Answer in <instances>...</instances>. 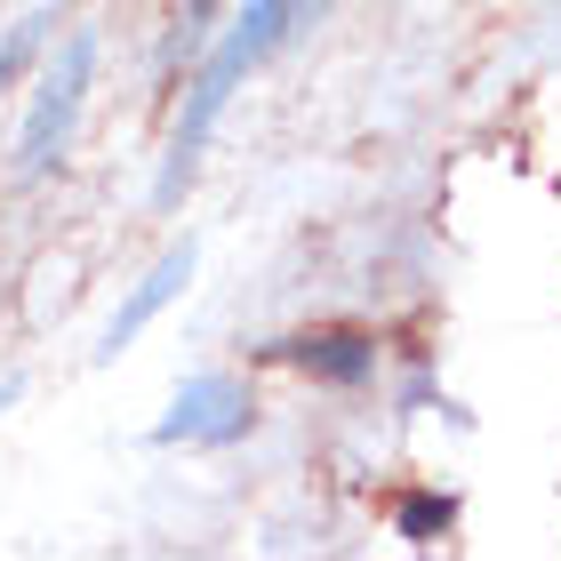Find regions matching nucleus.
Here are the masks:
<instances>
[{"mask_svg":"<svg viewBox=\"0 0 561 561\" xmlns=\"http://www.w3.org/2000/svg\"><path fill=\"white\" fill-rule=\"evenodd\" d=\"M48 48H57V0L33 9V16H16L9 33H0V89H24V81L41 72Z\"/></svg>","mask_w":561,"mask_h":561,"instance_id":"nucleus-7","label":"nucleus"},{"mask_svg":"<svg viewBox=\"0 0 561 561\" xmlns=\"http://www.w3.org/2000/svg\"><path fill=\"white\" fill-rule=\"evenodd\" d=\"M265 362L289 369V377H305V386H321V393H362V386H377V337H369L362 321H345V313H313L305 329L273 337Z\"/></svg>","mask_w":561,"mask_h":561,"instance_id":"nucleus-4","label":"nucleus"},{"mask_svg":"<svg viewBox=\"0 0 561 561\" xmlns=\"http://www.w3.org/2000/svg\"><path fill=\"white\" fill-rule=\"evenodd\" d=\"M329 9H337V0H305V24H313V16H329Z\"/></svg>","mask_w":561,"mask_h":561,"instance_id":"nucleus-9","label":"nucleus"},{"mask_svg":"<svg viewBox=\"0 0 561 561\" xmlns=\"http://www.w3.org/2000/svg\"><path fill=\"white\" fill-rule=\"evenodd\" d=\"M393 401H401V417H410V410H425V401H433V377H425V369H410V377L393 386Z\"/></svg>","mask_w":561,"mask_h":561,"instance_id":"nucleus-8","label":"nucleus"},{"mask_svg":"<svg viewBox=\"0 0 561 561\" xmlns=\"http://www.w3.org/2000/svg\"><path fill=\"white\" fill-rule=\"evenodd\" d=\"M386 522L410 546H442V538H457V522H466V497L442 490V481H401V490L386 497Z\"/></svg>","mask_w":561,"mask_h":561,"instance_id":"nucleus-6","label":"nucleus"},{"mask_svg":"<svg viewBox=\"0 0 561 561\" xmlns=\"http://www.w3.org/2000/svg\"><path fill=\"white\" fill-rule=\"evenodd\" d=\"M265 425V393L241 369H193L176 377L169 410L145 425V449H241Z\"/></svg>","mask_w":561,"mask_h":561,"instance_id":"nucleus-3","label":"nucleus"},{"mask_svg":"<svg viewBox=\"0 0 561 561\" xmlns=\"http://www.w3.org/2000/svg\"><path fill=\"white\" fill-rule=\"evenodd\" d=\"M193 273H201V249H193V241H169L161 257H152V265L129 280V297H121L113 313H105V329H96V362H121V353H129L145 329L193 289Z\"/></svg>","mask_w":561,"mask_h":561,"instance_id":"nucleus-5","label":"nucleus"},{"mask_svg":"<svg viewBox=\"0 0 561 561\" xmlns=\"http://www.w3.org/2000/svg\"><path fill=\"white\" fill-rule=\"evenodd\" d=\"M96 72H105V33H96V24H72V33L41 57V72L24 81V121L9 137V169L24 176V185L65 161V145H72V129H81V113H89Z\"/></svg>","mask_w":561,"mask_h":561,"instance_id":"nucleus-2","label":"nucleus"},{"mask_svg":"<svg viewBox=\"0 0 561 561\" xmlns=\"http://www.w3.org/2000/svg\"><path fill=\"white\" fill-rule=\"evenodd\" d=\"M297 24H305V0H233L225 24L201 41L185 89H176L169 152H161V169H152V217H169L176 201L193 193V176H201V161H209V137H217L225 105L241 96V81H257L280 48L297 41Z\"/></svg>","mask_w":561,"mask_h":561,"instance_id":"nucleus-1","label":"nucleus"}]
</instances>
